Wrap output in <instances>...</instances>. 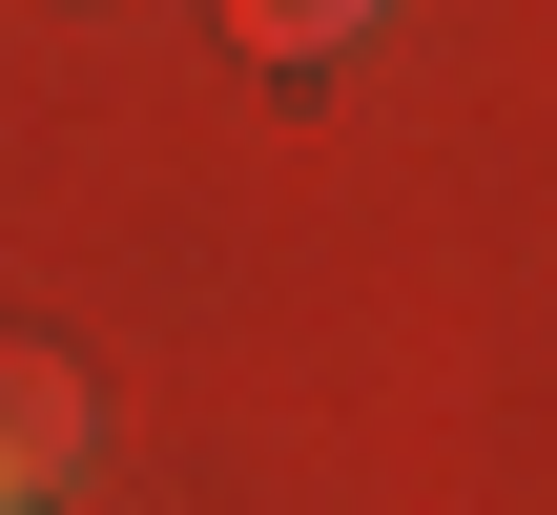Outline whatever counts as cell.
Masks as SVG:
<instances>
[{"mask_svg":"<svg viewBox=\"0 0 557 515\" xmlns=\"http://www.w3.org/2000/svg\"><path fill=\"white\" fill-rule=\"evenodd\" d=\"M83 475H103V392L62 351H0V515H62Z\"/></svg>","mask_w":557,"mask_h":515,"instance_id":"obj_1","label":"cell"},{"mask_svg":"<svg viewBox=\"0 0 557 515\" xmlns=\"http://www.w3.org/2000/svg\"><path fill=\"white\" fill-rule=\"evenodd\" d=\"M372 21H393V0H227L248 62H331V41H372Z\"/></svg>","mask_w":557,"mask_h":515,"instance_id":"obj_2","label":"cell"}]
</instances>
